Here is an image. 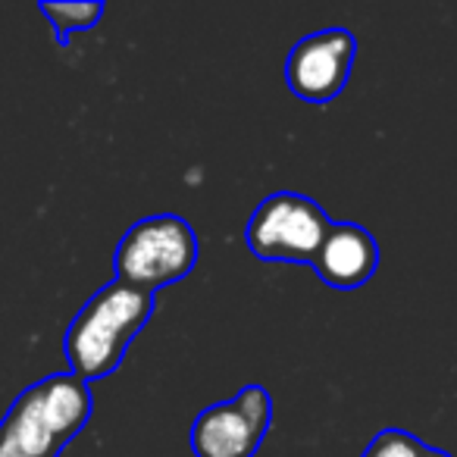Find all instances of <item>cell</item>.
<instances>
[{
	"instance_id": "1",
	"label": "cell",
	"mask_w": 457,
	"mask_h": 457,
	"mask_svg": "<svg viewBox=\"0 0 457 457\" xmlns=\"http://www.w3.org/2000/svg\"><path fill=\"white\" fill-rule=\"evenodd\" d=\"M95 398L76 373H54L22 388L0 420V457H60L88 426Z\"/></svg>"
},
{
	"instance_id": "2",
	"label": "cell",
	"mask_w": 457,
	"mask_h": 457,
	"mask_svg": "<svg viewBox=\"0 0 457 457\" xmlns=\"http://www.w3.org/2000/svg\"><path fill=\"white\" fill-rule=\"evenodd\" d=\"M154 307L157 304L151 292H141L120 279L97 288L66 329L63 351L70 373H76L88 386L113 373L135 336L154 317Z\"/></svg>"
},
{
	"instance_id": "3",
	"label": "cell",
	"mask_w": 457,
	"mask_h": 457,
	"mask_svg": "<svg viewBox=\"0 0 457 457\" xmlns=\"http://www.w3.org/2000/svg\"><path fill=\"white\" fill-rule=\"evenodd\" d=\"M197 263V236L179 213H154L129 226L113 254L116 279L141 292L182 282Z\"/></svg>"
},
{
	"instance_id": "4",
	"label": "cell",
	"mask_w": 457,
	"mask_h": 457,
	"mask_svg": "<svg viewBox=\"0 0 457 457\" xmlns=\"http://www.w3.org/2000/svg\"><path fill=\"white\" fill-rule=\"evenodd\" d=\"M329 228V213L313 197L298 191H273L251 213L245 226V245L261 261L313 263Z\"/></svg>"
},
{
	"instance_id": "5",
	"label": "cell",
	"mask_w": 457,
	"mask_h": 457,
	"mask_svg": "<svg viewBox=\"0 0 457 457\" xmlns=\"http://www.w3.org/2000/svg\"><path fill=\"white\" fill-rule=\"evenodd\" d=\"M273 423V398L263 386H245L236 398L204 407L188 442L195 457H254Z\"/></svg>"
},
{
	"instance_id": "6",
	"label": "cell",
	"mask_w": 457,
	"mask_h": 457,
	"mask_svg": "<svg viewBox=\"0 0 457 457\" xmlns=\"http://www.w3.org/2000/svg\"><path fill=\"white\" fill-rule=\"evenodd\" d=\"M357 38L348 29H320L295 41L286 60V82L307 104H329L348 85Z\"/></svg>"
},
{
	"instance_id": "7",
	"label": "cell",
	"mask_w": 457,
	"mask_h": 457,
	"mask_svg": "<svg viewBox=\"0 0 457 457\" xmlns=\"http://www.w3.org/2000/svg\"><path fill=\"white\" fill-rule=\"evenodd\" d=\"M311 267L317 270L326 286L351 292L373 279L376 267H379V245L357 222H332L329 236Z\"/></svg>"
},
{
	"instance_id": "8",
	"label": "cell",
	"mask_w": 457,
	"mask_h": 457,
	"mask_svg": "<svg viewBox=\"0 0 457 457\" xmlns=\"http://www.w3.org/2000/svg\"><path fill=\"white\" fill-rule=\"evenodd\" d=\"M41 13L51 20L54 35L60 45H70L72 32H91L97 26V20L104 16L101 0H79V4H51L41 0Z\"/></svg>"
},
{
	"instance_id": "9",
	"label": "cell",
	"mask_w": 457,
	"mask_h": 457,
	"mask_svg": "<svg viewBox=\"0 0 457 457\" xmlns=\"http://www.w3.org/2000/svg\"><path fill=\"white\" fill-rule=\"evenodd\" d=\"M429 448L426 442H420L417 436L404 429H382L370 438V445L363 448L361 457H423V451Z\"/></svg>"
},
{
	"instance_id": "10",
	"label": "cell",
	"mask_w": 457,
	"mask_h": 457,
	"mask_svg": "<svg viewBox=\"0 0 457 457\" xmlns=\"http://www.w3.org/2000/svg\"><path fill=\"white\" fill-rule=\"evenodd\" d=\"M423 457H451V454H448V451H438V448H426Z\"/></svg>"
}]
</instances>
